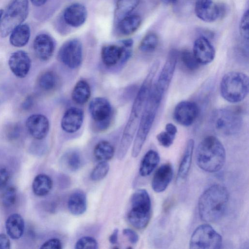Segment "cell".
I'll return each mask as SVG.
<instances>
[{
  "instance_id": "1",
  "label": "cell",
  "mask_w": 249,
  "mask_h": 249,
  "mask_svg": "<svg viewBox=\"0 0 249 249\" xmlns=\"http://www.w3.org/2000/svg\"><path fill=\"white\" fill-rule=\"evenodd\" d=\"M159 65V61L153 64L134 99L117 152V158L120 160L125 156L134 139Z\"/></svg>"
},
{
  "instance_id": "2",
  "label": "cell",
  "mask_w": 249,
  "mask_h": 249,
  "mask_svg": "<svg viewBox=\"0 0 249 249\" xmlns=\"http://www.w3.org/2000/svg\"><path fill=\"white\" fill-rule=\"evenodd\" d=\"M229 192L224 186L214 184L207 188L198 201V211L206 222L218 221L224 215L229 201Z\"/></svg>"
},
{
  "instance_id": "3",
  "label": "cell",
  "mask_w": 249,
  "mask_h": 249,
  "mask_svg": "<svg viewBox=\"0 0 249 249\" xmlns=\"http://www.w3.org/2000/svg\"><path fill=\"white\" fill-rule=\"evenodd\" d=\"M164 95L153 84L135 134L131 154L133 158H136L141 152L154 122Z\"/></svg>"
},
{
  "instance_id": "4",
  "label": "cell",
  "mask_w": 249,
  "mask_h": 249,
  "mask_svg": "<svg viewBox=\"0 0 249 249\" xmlns=\"http://www.w3.org/2000/svg\"><path fill=\"white\" fill-rule=\"evenodd\" d=\"M226 160L225 148L215 136H209L203 139L196 150V161L202 170L209 173L219 171Z\"/></svg>"
},
{
  "instance_id": "5",
  "label": "cell",
  "mask_w": 249,
  "mask_h": 249,
  "mask_svg": "<svg viewBox=\"0 0 249 249\" xmlns=\"http://www.w3.org/2000/svg\"><path fill=\"white\" fill-rule=\"evenodd\" d=\"M249 91V77L242 72H228L223 76L220 82L221 96L231 103H238L244 100Z\"/></svg>"
},
{
  "instance_id": "6",
  "label": "cell",
  "mask_w": 249,
  "mask_h": 249,
  "mask_svg": "<svg viewBox=\"0 0 249 249\" xmlns=\"http://www.w3.org/2000/svg\"><path fill=\"white\" fill-rule=\"evenodd\" d=\"M131 208L127 214L130 224L136 229L142 230L148 225L151 215V202L147 191L138 189L132 195Z\"/></svg>"
},
{
  "instance_id": "7",
  "label": "cell",
  "mask_w": 249,
  "mask_h": 249,
  "mask_svg": "<svg viewBox=\"0 0 249 249\" xmlns=\"http://www.w3.org/2000/svg\"><path fill=\"white\" fill-rule=\"evenodd\" d=\"M210 122L214 130L227 136L237 133L243 125L240 113L236 109L230 108L214 110L212 114Z\"/></svg>"
},
{
  "instance_id": "8",
  "label": "cell",
  "mask_w": 249,
  "mask_h": 249,
  "mask_svg": "<svg viewBox=\"0 0 249 249\" xmlns=\"http://www.w3.org/2000/svg\"><path fill=\"white\" fill-rule=\"evenodd\" d=\"M29 9L28 0H11L3 13L0 24V35L8 36L26 18Z\"/></svg>"
},
{
  "instance_id": "9",
  "label": "cell",
  "mask_w": 249,
  "mask_h": 249,
  "mask_svg": "<svg viewBox=\"0 0 249 249\" xmlns=\"http://www.w3.org/2000/svg\"><path fill=\"white\" fill-rule=\"evenodd\" d=\"M222 245L221 236L210 225L202 224L194 231L190 240V248L218 249Z\"/></svg>"
},
{
  "instance_id": "10",
  "label": "cell",
  "mask_w": 249,
  "mask_h": 249,
  "mask_svg": "<svg viewBox=\"0 0 249 249\" xmlns=\"http://www.w3.org/2000/svg\"><path fill=\"white\" fill-rule=\"evenodd\" d=\"M58 58L71 69L78 68L83 60V48L80 41L76 39L66 41L59 49Z\"/></svg>"
},
{
  "instance_id": "11",
  "label": "cell",
  "mask_w": 249,
  "mask_h": 249,
  "mask_svg": "<svg viewBox=\"0 0 249 249\" xmlns=\"http://www.w3.org/2000/svg\"><path fill=\"white\" fill-rule=\"evenodd\" d=\"M178 53L176 50H172L162 68L155 87L162 93L165 94L170 85L176 66L178 61Z\"/></svg>"
},
{
  "instance_id": "12",
  "label": "cell",
  "mask_w": 249,
  "mask_h": 249,
  "mask_svg": "<svg viewBox=\"0 0 249 249\" xmlns=\"http://www.w3.org/2000/svg\"><path fill=\"white\" fill-rule=\"evenodd\" d=\"M199 113L198 105L194 102L184 101L176 106L173 117L180 125L188 126L194 123Z\"/></svg>"
},
{
  "instance_id": "13",
  "label": "cell",
  "mask_w": 249,
  "mask_h": 249,
  "mask_svg": "<svg viewBox=\"0 0 249 249\" xmlns=\"http://www.w3.org/2000/svg\"><path fill=\"white\" fill-rule=\"evenodd\" d=\"M132 53V47L124 45H108L101 50V58L103 63L107 67L116 64L120 60L126 61Z\"/></svg>"
},
{
  "instance_id": "14",
  "label": "cell",
  "mask_w": 249,
  "mask_h": 249,
  "mask_svg": "<svg viewBox=\"0 0 249 249\" xmlns=\"http://www.w3.org/2000/svg\"><path fill=\"white\" fill-rule=\"evenodd\" d=\"M11 71L17 77L24 78L28 74L31 66V60L28 53L24 51L14 52L8 60Z\"/></svg>"
},
{
  "instance_id": "15",
  "label": "cell",
  "mask_w": 249,
  "mask_h": 249,
  "mask_svg": "<svg viewBox=\"0 0 249 249\" xmlns=\"http://www.w3.org/2000/svg\"><path fill=\"white\" fill-rule=\"evenodd\" d=\"M192 53L200 65L211 63L215 55L214 48L205 36H200L194 42Z\"/></svg>"
},
{
  "instance_id": "16",
  "label": "cell",
  "mask_w": 249,
  "mask_h": 249,
  "mask_svg": "<svg viewBox=\"0 0 249 249\" xmlns=\"http://www.w3.org/2000/svg\"><path fill=\"white\" fill-rule=\"evenodd\" d=\"M25 124L29 134L36 140L43 139L49 131V120L42 114H32L27 118Z\"/></svg>"
},
{
  "instance_id": "17",
  "label": "cell",
  "mask_w": 249,
  "mask_h": 249,
  "mask_svg": "<svg viewBox=\"0 0 249 249\" xmlns=\"http://www.w3.org/2000/svg\"><path fill=\"white\" fill-rule=\"evenodd\" d=\"M90 114L93 120L104 124L108 122L111 115V107L106 98L96 97L90 102L89 107Z\"/></svg>"
},
{
  "instance_id": "18",
  "label": "cell",
  "mask_w": 249,
  "mask_h": 249,
  "mask_svg": "<svg viewBox=\"0 0 249 249\" xmlns=\"http://www.w3.org/2000/svg\"><path fill=\"white\" fill-rule=\"evenodd\" d=\"M195 12L200 20L206 22H213L219 18L221 10L213 0H196Z\"/></svg>"
},
{
  "instance_id": "19",
  "label": "cell",
  "mask_w": 249,
  "mask_h": 249,
  "mask_svg": "<svg viewBox=\"0 0 249 249\" xmlns=\"http://www.w3.org/2000/svg\"><path fill=\"white\" fill-rule=\"evenodd\" d=\"M54 42L48 35H37L33 42V48L36 56L41 60L47 61L53 55L54 50Z\"/></svg>"
},
{
  "instance_id": "20",
  "label": "cell",
  "mask_w": 249,
  "mask_h": 249,
  "mask_svg": "<svg viewBox=\"0 0 249 249\" xmlns=\"http://www.w3.org/2000/svg\"><path fill=\"white\" fill-rule=\"evenodd\" d=\"M84 120L83 111L80 108L72 107L64 114L61 122L62 129L69 133L78 131L81 127Z\"/></svg>"
},
{
  "instance_id": "21",
  "label": "cell",
  "mask_w": 249,
  "mask_h": 249,
  "mask_svg": "<svg viewBox=\"0 0 249 249\" xmlns=\"http://www.w3.org/2000/svg\"><path fill=\"white\" fill-rule=\"evenodd\" d=\"M173 175V169L170 163L161 165L153 176L151 182L153 190L156 193L165 191L172 180Z\"/></svg>"
},
{
  "instance_id": "22",
  "label": "cell",
  "mask_w": 249,
  "mask_h": 249,
  "mask_svg": "<svg viewBox=\"0 0 249 249\" xmlns=\"http://www.w3.org/2000/svg\"><path fill=\"white\" fill-rule=\"evenodd\" d=\"M63 17L67 24L73 27H78L86 20L87 10L82 4L73 3L66 8Z\"/></svg>"
},
{
  "instance_id": "23",
  "label": "cell",
  "mask_w": 249,
  "mask_h": 249,
  "mask_svg": "<svg viewBox=\"0 0 249 249\" xmlns=\"http://www.w3.org/2000/svg\"><path fill=\"white\" fill-rule=\"evenodd\" d=\"M5 229L7 234L13 239H18L23 235L25 224L22 217L18 213L10 215L5 222Z\"/></svg>"
},
{
  "instance_id": "24",
  "label": "cell",
  "mask_w": 249,
  "mask_h": 249,
  "mask_svg": "<svg viewBox=\"0 0 249 249\" xmlns=\"http://www.w3.org/2000/svg\"><path fill=\"white\" fill-rule=\"evenodd\" d=\"M87 207V196L81 190L73 192L68 201V208L71 214L78 216L83 214Z\"/></svg>"
},
{
  "instance_id": "25",
  "label": "cell",
  "mask_w": 249,
  "mask_h": 249,
  "mask_svg": "<svg viewBox=\"0 0 249 249\" xmlns=\"http://www.w3.org/2000/svg\"><path fill=\"white\" fill-rule=\"evenodd\" d=\"M30 37V29L26 24H21L15 28L10 33V44L16 47H22L26 45Z\"/></svg>"
},
{
  "instance_id": "26",
  "label": "cell",
  "mask_w": 249,
  "mask_h": 249,
  "mask_svg": "<svg viewBox=\"0 0 249 249\" xmlns=\"http://www.w3.org/2000/svg\"><path fill=\"white\" fill-rule=\"evenodd\" d=\"M194 148V141L193 139H190L186 143L179 166L178 173V178L184 179L188 176L192 163Z\"/></svg>"
},
{
  "instance_id": "27",
  "label": "cell",
  "mask_w": 249,
  "mask_h": 249,
  "mask_svg": "<svg viewBox=\"0 0 249 249\" xmlns=\"http://www.w3.org/2000/svg\"><path fill=\"white\" fill-rule=\"evenodd\" d=\"M160 161V156L157 152L150 150L143 156L139 169L142 177L149 176L156 168Z\"/></svg>"
},
{
  "instance_id": "28",
  "label": "cell",
  "mask_w": 249,
  "mask_h": 249,
  "mask_svg": "<svg viewBox=\"0 0 249 249\" xmlns=\"http://www.w3.org/2000/svg\"><path fill=\"white\" fill-rule=\"evenodd\" d=\"M53 181L51 178L44 174L37 175L32 183V190L35 195L38 196H46L51 190Z\"/></svg>"
},
{
  "instance_id": "29",
  "label": "cell",
  "mask_w": 249,
  "mask_h": 249,
  "mask_svg": "<svg viewBox=\"0 0 249 249\" xmlns=\"http://www.w3.org/2000/svg\"><path fill=\"white\" fill-rule=\"evenodd\" d=\"M141 17L136 14L128 15L120 20L118 30L124 35H129L135 32L141 25Z\"/></svg>"
},
{
  "instance_id": "30",
  "label": "cell",
  "mask_w": 249,
  "mask_h": 249,
  "mask_svg": "<svg viewBox=\"0 0 249 249\" xmlns=\"http://www.w3.org/2000/svg\"><path fill=\"white\" fill-rule=\"evenodd\" d=\"M91 90L89 83L83 80L75 84L71 93L72 100L77 104H85L90 98Z\"/></svg>"
},
{
  "instance_id": "31",
  "label": "cell",
  "mask_w": 249,
  "mask_h": 249,
  "mask_svg": "<svg viewBox=\"0 0 249 249\" xmlns=\"http://www.w3.org/2000/svg\"><path fill=\"white\" fill-rule=\"evenodd\" d=\"M58 83V78L53 71L48 70L42 72L38 76L37 84L39 88L45 91L54 89Z\"/></svg>"
},
{
  "instance_id": "32",
  "label": "cell",
  "mask_w": 249,
  "mask_h": 249,
  "mask_svg": "<svg viewBox=\"0 0 249 249\" xmlns=\"http://www.w3.org/2000/svg\"><path fill=\"white\" fill-rule=\"evenodd\" d=\"M93 154L95 158L100 161H107L113 158L114 148L109 142L102 141L95 145Z\"/></svg>"
},
{
  "instance_id": "33",
  "label": "cell",
  "mask_w": 249,
  "mask_h": 249,
  "mask_svg": "<svg viewBox=\"0 0 249 249\" xmlns=\"http://www.w3.org/2000/svg\"><path fill=\"white\" fill-rule=\"evenodd\" d=\"M178 59L181 64L188 71H195L197 70L200 64L198 62L192 52L184 50L178 53Z\"/></svg>"
},
{
  "instance_id": "34",
  "label": "cell",
  "mask_w": 249,
  "mask_h": 249,
  "mask_svg": "<svg viewBox=\"0 0 249 249\" xmlns=\"http://www.w3.org/2000/svg\"><path fill=\"white\" fill-rule=\"evenodd\" d=\"M159 37L155 33H149L142 39L139 49L145 53H151L154 52L159 45Z\"/></svg>"
},
{
  "instance_id": "35",
  "label": "cell",
  "mask_w": 249,
  "mask_h": 249,
  "mask_svg": "<svg viewBox=\"0 0 249 249\" xmlns=\"http://www.w3.org/2000/svg\"><path fill=\"white\" fill-rule=\"evenodd\" d=\"M64 165L71 171H76L82 165V159L79 154L75 151H71L64 155Z\"/></svg>"
},
{
  "instance_id": "36",
  "label": "cell",
  "mask_w": 249,
  "mask_h": 249,
  "mask_svg": "<svg viewBox=\"0 0 249 249\" xmlns=\"http://www.w3.org/2000/svg\"><path fill=\"white\" fill-rule=\"evenodd\" d=\"M139 0H120L117 9V16L122 19L137 6Z\"/></svg>"
},
{
  "instance_id": "37",
  "label": "cell",
  "mask_w": 249,
  "mask_h": 249,
  "mask_svg": "<svg viewBox=\"0 0 249 249\" xmlns=\"http://www.w3.org/2000/svg\"><path fill=\"white\" fill-rule=\"evenodd\" d=\"M17 198V192L14 186H9L5 189L1 197L2 205L5 208H10L16 203Z\"/></svg>"
},
{
  "instance_id": "38",
  "label": "cell",
  "mask_w": 249,
  "mask_h": 249,
  "mask_svg": "<svg viewBox=\"0 0 249 249\" xmlns=\"http://www.w3.org/2000/svg\"><path fill=\"white\" fill-rule=\"evenodd\" d=\"M109 165L107 161H100L92 170L90 177L92 180L99 181L103 179L107 174Z\"/></svg>"
},
{
  "instance_id": "39",
  "label": "cell",
  "mask_w": 249,
  "mask_h": 249,
  "mask_svg": "<svg viewBox=\"0 0 249 249\" xmlns=\"http://www.w3.org/2000/svg\"><path fill=\"white\" fill-rule=\"evenodd\" d=\"M74 248L76 249H96L98 248V244L94 238L86 236L82 237L77 241Z\"/></svg>"
},
{
  "instance_id": "40",
  "label": "cell",
  "mask_w": 249,
  "mask_h": 249,
  "mask_svg": "<svg viewBox=\"0 0 249 249\" xmlns=\"http://www.w3.org/2000/svg\"><path fill=\"white\" fill-rule=\"evenodd\" d=\"M249 32V12L247 10L244 13L239 24V33L242 37L248 41Z\"/></svg>"
},
{
  "instance_id": "41",
  "label": "cell",
  "mask_w": 249,
  "mask_h": 249,
  "mask_svg": "<svg viewBox=\"0 0 249 249\" xmlns=\"http://www.w3.org/2000/svg\"><path fill=\"white\" fill-rule=\"evenodd\" d=\"M175 136L165 130L159 133L156 138L160 145L164 147H169L173 144Z\"/></svg>"
},
{
  "instance_id": "42",
  "label": "cell",
  "mask_w": 249,
  "mask_h": 249,
  "mask_svg": "<svg viewBox=\"0 0 249 249\" xmlns=\"http://www.w3.org/2000/svg\"><path fill=\"white\" fill-rule=\"evenodd\" d=\"M62 248V244L58 238H51L43 243L40 249H61Z\"/></svg>"
},
{
  "instance_id": "43",
  "label": "cell",
  "mask_w": 249,
  "mask_h": 249,
  "mask_svg": "<svg viewBox=\"0 0 249 249\" xmlns=\"http://www.w3.org/2000/svg\"><path fill=\"white\" fill-rule=\"evenodd\" d=\"M20 132V126L17 124H13L7 129V135L9 139H16L19 137Z\"/></svg>"
},
{
  "instance_id": "44",
  "label": "cell",
  "mask_w": 249,
  "mask_h": 249,
  "mask_svg": "<svg viewBox=\"0 0 249 249\" xmlns=\"http://www.w3.org/2000/svg\"><path fill=\"white\" fill-rule=\"evenodd\" d=\"M123 234L128 238L129 241L133 244L137 243L139 241V235L133 230L130 229H124L123 230Z\"/></svg>"
},
{
  "instance_id": "45",
  "label": "cell",
  "mask_w": 249,
  "mask_h": 249,
  "mask_svg": "<svg viewBox=\"0 0 249 249\" xmlns=\"http://www.w3.org/2000/svg\"><path fill=\"white\" fill-rule=\"evenodd\" d=\"M10 178L9 171L4 168H0V188L6 185Z\"/></svg>"
},
{
  "instance_id": "46",
  "label": "cell",
  "mask_w": 249,
  "mask_h": 249,
  "mask_svg": "<svg viewBox=\"0 0 249 249\" xmlns=\"http://www.w3.org/2000/svg\"><path fill=\"white\" fill-rule=\"evenodd\" d=\"M10 245L8 237L4 234H0V249H9L10 248Z\"/></svg>"
},
{
  "instance_id": "47",
  "label": "cell",
  "mask_w": 249,
  "mask_h": 249,
  "mask_svg": "<svg viewBox=\"0 0 249 249\" xmlns=\"http://www.w3.org/2000/svg\"><path fill=\"white\" fill-rule=\"evenodd\" d=\"M34 104V98L32 96L26 97L22 103V107L24 109L28 110L31 108Z\"/></svg>"
},
{
  "instance_id": "48",
  "label": "cell",
  "mask_w": 249,
  "mask_h": 249,
  "mask_svg": "<svg viewBox=\"0 0 249 249\" xmlns=\"http://www.w3.org/2000/svg\"><path fill=\"white\" fill-rule=\"evenodd\" d=\"M165 130L174 136H176L178 131L177 127L172 123H168L166 124Z\"/></svg>"
},
{
  "instance_id": "49",
  "label": "cell",
  "mask_w": 249,
  "mask_h": 249,
  "mask_svg": "<svg viewBox=\"0 0 249 249\" xmlns=\"http://www.w3.org/2000/svg\"><path fill=\"white\" fill-rule=\"evenodd\" d=\"M118 230L117 229H115L109 236V241L111 244H115L117 243L118 241Z\"/></svg>"
},
{
  "instance_id": "50",
  "label": "cell",
  "mask_w": 249,
  "mask_h": 249,
  "mask_svg": "<svg viewBox=\"0 0 249 249\" xmlns=\"http://www.w3.org/2000/svg\"><path fill=\"white\" fill-rule=\"evenodd\" d=\"M48 0H31L32 3L36 6L44 5Z\"/></svg>"
},
{
  "instance_id": "51",
  "label": "cell",
  "mask_w": 249,
  "mask_h": 249,
  "mask_svg": "<svg viewBox=\"0 0 249 249\" xmlns=\"http://www.w3.org/2000/svg\"><path fill=\"white\" fill-rule=\"evenodd\" d=\"M163 3L166 4H171L176 3L178 0H160Z\"/></svg>"
},
{
  "instance_id": "52",
  "label": "cell",
  "mask_w": 249,
  "mask_h": 249,
  "mask_svg": "<svg viewBox=\"0 0 249 249\" xmlns=\"http://www.w3.org/2000/svg\"><path fill=\"white\" fill-rule=\"evenodd\" d=\"M3 10L2 9H0V24L1 19L2 18V15H3Z\"/></svg>"
}]
</instances>
